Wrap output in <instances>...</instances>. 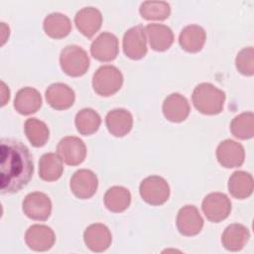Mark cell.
I'll use <instances>...</instances> for the list:
<instances>
[{"instance_id": "cell-24", "label": "cell", "mask_w": 254, "mask_h": 254, "mask_svg": "<svg viewBox=\"0 0 254 254\" xmlns=\"http://www.w3.org/2000/svg\"><path fill=\"white\" fill-rule=\"evenodd\" d=\"M45 33L53 39H63L71 31V23L67 16L62 13L49 14L43 23Z\"/></svg>"}, {"instance_id": "cell-32", "label": "cell", "mask_w": 254, "mask_h": 254, "mask_svg": "<svg viewBox=\"0 0 254 254\" xmlns=\"http://www.w3.org/2000/svg\"><path fill=\"white\" fill-rule=\"evenodd\" d=\"M235 66L243 75L251 76L254 74V49L252 47L243 48L237 54Z\"/></svg>"}, {"instance_id": "cell-15", "label": "cell", "mask_w": 254, "mask_h": 254, "mask_svg": "<svg viewBox=\"0 0 254 254\" xmlns=\"http://www.w3.org/2000/svg\"><path fill=\"white\" fill-rule=\"evenodd\" d=\"M83 240L89 250L93 252H103L109 248L112 241V235L106 225L102 223H94L84 230Z\"/></svg>"}, {"instance_id": "cell-28", "label": "cell", "mask_w": 254, "mask_h": 254, "mask_svg": "<svg viewBox=\"0 0 254 254\" xmlns=\"http://www.w3.org/2000/svg\"><path fill=\"white\" fill-rule=\"evenodd\" d=\"M74 124L79 134L88 136L98 130L101 124V118L94 109L83 108L76 113Z\"/></svg>"}, {"instance_id": "cell-6", "label": "cell", "mask_w": 254, "mask_h": 254, "mask_svg": "<svg viewBox=\"0 0 254 254\" xmlns=\"http://www.w3.org/2000/svg\"><path fill=\"white\" fill-rule=\"evenodd\" d=\"M201 208L209 221L217 223L227 218L230 214L231 201L222 192H211L203 198Z\"/></svg>"}, {"instance_id": "cell-25", "label": "cell", "mask_w": 254, "mask_h": 254, "mask_svg": "<svg viewBox=\"0 0 254 254\" xmlns=\"http://www.w3.org/2000/svg\"><path fill=\"white\" fill-rule=\"evenodd\" d=\"M253 187L252 175L244 171L234 172L228 180V191L233 197L238 199H244L250 196Z\"/></svg>"}, {"instance_id": "cell-19", "label": "cell", "mask_w": 254, "mask_h": 254, "mask_svg": "<svg viewBox=\"0 0 254 254\" xmlns=\"http://www.w3.org/2000/svg\"><path fill=\"white\" fill-rule=\"evenodd\" d=\"M105 124L111 135L115 137H123L132 129L133 116L127 109H112L106 114Z\"/></svg>"}, {"instance_id": "cell-11", "label": "cell", "mask_w": 254, "mask_h": 254, "mask_svg": "<svg viewBox=\"0 0 254 254\" xmlns=\"http://www.w3.org/2000/svg\"><path fill=\"white\" fill-rule=\"evenodd\" d=\"M55 241V232L47 225L34 224L30 226L25 233V242L28 247L34 251H48L54 246Z\"/></svg>"}, {"instance_id": "cell-13", "label": "cell", "mask_w": 254, "mask_h": 254, "mask_svg": "<svg viewBox=\"0 0 254 254\" xmlns=\"http://www.w3.org/2000/svg\"><path fill=\"white\" fill-rule=\"evenodd\" d=\"M203 219L194 205L183 206L177 215V228L185 236H194L200 232Z\"/></svg>"}, {"instance_id": "cell-8", "label": "cell", "mask_w": 254, "mask_h": 254, "mask_svg": "<svg viewBox=\"0 0 254 254\" xmlns=\"http://www.w3.org/2000/svg\"><path fill=\"white\" fill-rule=\"evenodd\" d=\"M57 152L66 165L77 166L85 159L86 147L83 141L78 137L66 136L59 142Z\"/></svg>"}, {"instance_id": "cell-7", "label": "cell", "mask_w": 254, "mask_h": 254, "mask_svg": "<svg viewBox=\"0 0 254 254\" xmlns=\"http://www.w3.org/2000/svg\"><path fill=\"white\" fill-rule=\"evenodd\" d=\"M22 207L24 213L29 218L38 221H45L51 215L52 201L46 193L34 191L25 196Z\"/></svg>"}, {"instance_id": "cell-27", "label": "cell", "mask_w": 254, "mask_h": 254, "mask_svg": "<svg viewBox=\"0 0 254 254\" xmlns=\"http://www.w3.org/2000/svg\"><path fill=\"white\" fill-rule=\"evenodd\" d=\"M103 200L108 210L118 213L124 211L130 205L131 193L124 187L114 186L106 190Z\"/></svg>"}, {"instance_id": "cell-1", "label": "cell", "mask_w": 254, "mask_h": 254, "mask_svg": "<svg viewBox=\"0 0 254 254\" xmlns=\"http://www.w3.org/2000/svg\"><path fill=\"white\" fill-rule=\"evenodd\" d=\"M34 165L29 149L20 141L0 142V186L2 193L20 191L31 181Z\"/></svg>"}, {"instance_id": "cell-29", "label": "cell", "mask_w": 254, "mask_h": 254, "mask_svg": "<svg viewBox=\"0 0 254 254\" xmlns=\"http://www.w3.org/2000/svg\"><path fill=\"white\" fill-rule=\"evenodd\" d=\"M25 134L34 147H43L49 140L50 131L45 122L37 118H29L24 124Z\"/></svg>"}, {"instance_id": "cell-16", "label": "cell", "mask_w": 254, "mask_h": 254, "mask_svg": "<svg viewBox=\"0 0 254 254\" xmlns=\"http://www.w3.org/2000/svg\"><path fill=\"white\" fill-rule=\"evenodd\" d=\"M165 118L171 122L179 123L186 120L190 114V107L188 99L180 93L168 95L162 106Z\"/></svg>"}, {"instance_id": "cell-21", "label": "cell", "mask_w": 254, "mask_h": 254, "mask_svg": "<svg viewBox=\"0 0 254 254\" xmlns=\"http://www.w3.org/2000/svg\"><path fill=\"white\" fill-rule=\"evenodd\" d=\"M42 106V96L40 92L33 87L21 88L15 96L14 108L22 115L36 113Z\"/></svg>"}, {"instance_id": "cell-33", "label": "cell", "mask_w": 254, "mask_h": 254, "mask_svg": "<svg viewBox=\"0 0 254 254\" xmlns=\"http://www.w3.org/2000/svg\"><path fill=\"white\" fill-rule=\"evenodd\" d=\"M1 105L4 106L6 104L7 101H9L10 98V91L9 88L7 87V85L5 84L4 81H1Z\"/></svg>"}, {"instance_id": "cell-9", "label": "cell", "mask_w": 254, "mask_h": 254, "mask_svg": "<svg viewBox=\"0 0 254 254\" xmlns=\"http://www.w3.org/2000/svg\"><path fill=\"white\" fill-rule=\"evenodd\" d=\"M123 52L131 60H141L147 54L146 33L143 26L128 29L123 36Z\"/></svg>"}, {"instance_id": "cell-14", "label": "cell", "mask_w": 254, "mask_h": 254, "mask_svg": "<svg viewBox=\"0 0 254 254\" xmlns=\"http://www.w3.org/2000/svg\"><path fill=\"white\" fill-rule=\"evenodd\" d=\"M119 52L118 39L109 32L101 33L91 44V56L99 62L113 61Z\"/></svg>"}, {"instance_id": "cell-5", "label": "cell", "mask_w": 254, "mask_h": 254, "mask_svg": "<svg viewBox=\"0 0 254 254\" xmlns=\"http://www.w3.org/2000/svg\"><path fill=\"white\" fill-rule=\"evenodd\" d=\"M140 195L151 205H161L170 196V187L167 181L160 176H150L140 184Z\"/></svg>"}, {"instance_id": "cell-18", "label": "cell", "mask_w": 254, "mask_h": 254, "mask_svg": "<svg viewBox=\"0 0 254 254\" xmlns=\"http://www.w3.org/2000/svg\"><path fill=\"white\" fill-rule=\"evenodd\" d=\"M74 24L83 36L91 38L101 27L102 14L97 8L84 7L75 14Z\"/></svg>"}, {"instance_id": "cell-31", "label": "cell", "mask_w": 254, "mask_h": 254, "mask_svg": "<svg viewBox=\"0 0 254 254\" xmlns=\"http://www.w3.org/2000/svg\"><path fill=\"white\" fill-rule=\"evenodd\" d=\"M139 12L145 20H166L171 14L170 4L165 1H145L140 5Z\"/></svg>"}, {"instance_id": "cell-30", "label": "cell", "mask_w": 254, "mask_h": 254, "mask_svg": "<svg viewBox=\"0 0 254 254\" xmlns=\"http://www.w3.org/2000/svg\"><path fill=\"white\" fill-rule=\"evenodd\" d=\"M232 135L238 139H250L254 135V114L253 112H243L235 116L230 123Z\"/></svg>"}, {"instance_id": "cell-20", "label": "cell", "mask_w": 254, "mask_h": 254, "mask_svg": "<svg viewBox=\"0 0 254 254\" xmlns=\"http://www.w3.org/2000/svg\"><path fill=\"white\" fill-rule=\"evenodd\" d=\"M145 33L148 37L150 47L157 52L168 50L174 42L172 29L163 24H149L145 27Z\"/></svg>"}, {"instance_id": "cell-2", "label": "cell", "mask_w": 254, "mask_h": 254, "mask_svg": "<svg viewBox=\"0 0 254 254\" xmlns=\"http://www.w3.org/2000/svg\"><path fill=\"white\" fill-rule=\"evenodd\" d=\"M192 103L197 111L205 115H215L222 111L225 93L211 83L197 84L191 95Z\"/></svg>"}, {"instance_id": "cell-10", "label": "cell", "mask_w": 254, "mask_h": 254, "mask_svg": "<svg viewBox=\"0 0 254 254\" xmlns=\"http://www.w3.org/2000/svg\"><path fill=\"white\" fill-rule=\"evenodd\" d=\"M69 187L72 193L77 198H90L96 192L98 187V179L92 171L87 169H80L72 175Z\"/></svg>"}, {"instance_id": "cell-22", "label": "cell", "mask_w": 254, "mask_h": 254, "mask_svg": "<svg viewBox=\"0 0 254 254\" xmlns=\"http://www.w3.org/2000/svg\"><path fill=\"white\" fill-rule=\"evenodd\" d=\"M250 238L249 229L240 223L229 224L221 235L222 246L228 251H239Z\"/></svg>"}, {"instance_id": "cell-23", "label": "cell", "mask_w": 254, "mask_h": 254, "mask_svg": "<svg viewBox=\"0 0 254 254\" xmlns=\"http://www.w3.org/2000/svg\"><path fill=\"white\" fill-rule=\"evenodd\" d=\"M205 39L206 34L202 27L198 25H189L182 30L179 36V43L186 52L197 53L202 49Z\"/></svg>"}, {"instance_id": "cell-26", "label": "cell", "mask_w": 254, "mask_h": 254, "mask_svg": "<svg viewBox=\"0 0 254 254\" xmlns=\"http://www.w3.org/2000/svg\"><path fill=\"white\" fill-rule=\"evenodd\" d=\"M64 172L63 160L56 153H46L39 161V176L43 181L55 182Z\"/></svg>"}, {"instance_id": "cell-12", "label": "cell", "mask_w": 254, "mask_h": 254, "mask_svg": "<svg viewBox=\"0 0 254 254\" xmlns=\"http://www.w3.org/2000/svg\"><path fill=\"white\" fill-rule=\"evenodd\" d=\"M216 158L218 163L224 168H237L244 163L245 151L240 143L226 139L218 144Z\"/></svg>"}, {"instance_id": "cell-3", "label": "cell", "mask_w": 254, "mask_h": 254, "mask_svg": "<svg viewBox=\"0 0 254 254\" xmlns=\"http://www.w3.org/2000/svg\"><path fill=\"white\" fill-rule=\"evenodd\" d=\"M123 84V75L114 65L106 64L97 68L92 76V87L100 96H111L116 93Z\"/></svg>"}, {"instance_id": "cell-17", "label": "cell", "mask_w": 254, "mask_h": 254, "mask_svg": "<svg viewBox=\"0 0 254 254\" xmlns=\"http://www.w3.org/2000/svg\"><path fill=\"white\" fill-rule=\"evenodd\" d=\"M74 99V91L65 83H53L46 90V100L56 110L68 109L72 106Z\"/></svg>"}, {"instance_id": "cell-4", "label": "cell", "mask_w": 254, "mask_h": 254, "mask_svg": "<svg viewBox=\"0 0 254 254\" xmlns=\"http://www.w3.org/2000/svg\"><path fill=\"white\" fill-rule=\"evenodd\" d=\"M60 64L63 71L72 77L83 75L89 67L87 53L76 45L64 47L60 55Z\"/></svg>"}]
</instances>
